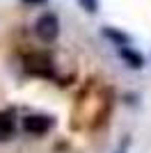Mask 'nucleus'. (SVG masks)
<instances>
[{
	"label": "nucleus",
	"instance_id": "5",
	"mask_svg": "<svg viewBox=\"0 0 151 153\" xmlns=\"http://www.w3.org/2000/svg\"><path fill=\"white\" fill-rule=\"evenodd\" d=\"M14 135V119L7 114H0V142H7Z\"/></svg>",
	"mask_w": 151,
	"mask_h": 153
},
{
	"label": "nucleus",
	"instance_id": "8",
	"mask_svg": "<svg viewBox=\"0 0 151 153\" xmlns=\"http://www.w3.org/2000/svg\"><path fill=\"white\" fill-rule=\"evenodd\" d=\"M23 2H30V5H41V2H46V0H23Z\"/></svg>",
	"mask_w": 151,
	"mask_h": 153
},
{
	"label": "nucleus",
	"instance_id": "2",
	"mask_svg": "<svg viewBox=\"0 0 151 153\" xmlns=\"http://www.w3.org/2000/svg\"><path fill=\"white\" fill-rule=\"evenodd\" d=\"M25 69L34 76H50V57L44 53H32L25 59Z\"/></svg>",
	"mask_w": 151,
	"mask_h": 153
},
{
	"label": "nucleus",
	"instance_id": "4",
	"mask_svg": "<svg viewBox=\"0 0 151 153\" xmlns=\"http://www.w3.org/2000/svg\"><path fill=\"white\" fill-rule=\"evenodd\" d=\"M119 57L126 59V64H128L131 69H142V66H144V57H142L140 53H135L133 48H128V46H121L119 48Z\"/></svg>",
	"mask_w": 151,
	"mask_h": 153
},
{
	"label": "nucleus",
	"instance_id": "6",
	"mask_svg": "<svg viewBox=\"0 0 151 153\" xmlns=\"http://www.w3.org/2000/svg\"><path fill=\"white\" fill-rule=\"evenodd\" d=\"M103 34H105L110 41H114L119 48L131 44V37H128V34H124V32H119V30H114V27H105V30H103Z\"/></svg>",
	"mask_w": 151,
	"mask_h": 153
},
{
	"label": "nucleus",
	"instance_id": "1",
	"mask_svg": "<svg viewBox=\"0 0 151 153\" xmlns=\"http://www.w3.org/2000/svg\"><path fill=\"white\" fill-rule=\"evenodd\" d=\"M34 34H37L44 44H50V41H55L57 34H60V21H57L55 14H41L37 19V23H34Z\"/></svg>",
	"mask_w": 151,
	"mask_h": 153
},
{
	"label": "nucleus",
	"instance_id": "3",
	"mask_svg": "<svg viewBox=\"0 0 151 153\" xmlns=\"http://www.w3.org/2000/svg\"><path fill=\"white\" fill-rule=\"evenodd\" d=\"M50 126H53V121L44 114H30V117L23 119V128L30 135H44V133L50 130Z\"/></svg>",
	"mask_w": 151,
	"mask_h": 153
},
{
	"label": "nucleus",
	"instance_id": "7",
	"mask_svg": "<svg viewBox=\"0 0 151 153\" xmlns=\"http://www.w3.org/2000/svg\"><path fill=\"white\" fill-rule=\"evenodd\" d=\"M78 2H80V7L85 12H89V14L99 12V0H78Z\"/></svg>",
	"mask_w": 151,
	"mask_h": 153
}]
</instances>
